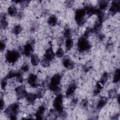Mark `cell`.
<instances>
[{
	"label": "cell",
	"instance_id": "obj_1",
	"mask_svg": "<svg viewBox=\"0 0 120 120\" xmlns=\"http://www.w3.org/2000/svg\"><path fill=\"white\" fill-rule=\"evenodd\" d=\"M62 78L60 73H56L52 75L50 79L48 90H50L53 94L57 95L60 93L61 88L60 86Z\"/></svg>",
	"mask_w": 120,
	"mask_h": 120
},
{
	"label": "cell",
	"instance_id": "obj_2",
	"mask_svg": "<svg viewBox=\"0 0 120 120\" xmlns=\"http://www.w3.org/2000/svg\"><path fill=\"white\" fill-rule=\"evenodd\" d=\"M20 109V105L18 103H14L9 105L4 111L5 115L10 119H17V116Z\"/></svg>",
	"mask_w": 120,
	"mask_h": 120
},
{
	"label": "cell",
	"instance_id": "obj_3",
	"mask_svg": "<svg viewBox=\"0 0 120 120\" xmlns=\"http://www.w3.org/2000/svg\"><path fill=\"white\" fill-rule=\"evenodd\" d=\"M87 16L84 8H81L76 9L75 12V20L76 24L79 26H83L87 21Z\"/></svg>",
	"mask_w": 120,
	"mask_h": 120
},
{
	"label": "cell",
	"instance_id": "obj_4",
	"mask_svg": "<svg viewBox=\"0 0 120 120\" xmlns=\"http://www.w3.org/2000/svg\"><path fill=\"white\" fill-rule=\"evenodd\" d=\"M21 57L20 52L15 49L8 50L5 53V59L9 64H15L19 60Z\"/></svg>",
	"mask_w": 120,
	"mask_h": 120
},
{
	"label": "cell",
	"instance_id": "obj_5",
	"mask_svg": "<svg viewBox=\"0 0 120 120\" xmlns=\"http://www.w3.org/2000/svg\"><path fill=\"white\" fill-rule=\"evenodd\" d=\"M77 48L80 52H85L89 51L91 47L90 42L83 36L80 37L77 42Z\"/></svg>",
	"mask_w": 120,
	"mask_h": 120
},
{
	"label": "cell",
	"instance_id": "obj_6",
	"mask_svg": "<svg viewBox=\"0 0 120 120\" xmlns=\"http://www.w3.org/2000/svg\"><path fill=\"white\" fill-rule=\"evenodd\" d=\"M52 105L53 108L59 114L64 111L63 96L61 93L56 95V97L53 101Z\"/></svg>",
	"mask_w": 120,
	"mask_h": 120
},
{
	"label": "cell",
	"instance_id": "obj_7",
	"mask_svg": "<svg viewBox=\"0 0 120 120\" xmlns=\"http://www.w3.org/2000/svg\"><path fill=\"white\" fill-rule=\"evenodd\" d=\"M35 44V39L31 38L29 42L26 43L21 49L22 52L25 57L31 56L34 52V44Z\"/></svg>",
	"mask_w": 120,
	"mask_h": 120
},
{
	"label": "cell",
	"instance_id": "obj_8",
	"mask_svg": "<svg viewBox=\"0 0 120 120\" xmlns=\"http://www.w3.org/2000/svg\"><path fill=\"white\" fill-rule=\"evenodd\" d=\"M27 82L29 85L33 88H37L39 85V81L38 76L34 74H30L27 78Z\"/></svg>",
	"mask_w": 120,
	"mask_h": 120
},
{
	"label": "cell",
	"instance_id": "obj_9",
	"mask_svg": "<svg viewBox=\"0 0 120 120\" xmlns=\"http://www.w3.org/2000/svg\"><path fill=\"white\" fill-rule=\"evenodd\" d=\"M120 10V1L113 0L109 9V14L112 16L117 14Z\"/></svg>",
	"mask_w": 120,
	"mask_h": 120
},
{
	"label": "cell",
	"instance_id": "obj_10",
	"mask_svg": "<svg viewBox=\"0 0 120 120\" xmlns=\"http://www.w3.org/2000/svg\"><path fill=\"white\" fill-rule=\"evenodd\" d=\"M15 92L17 98L22 99L26 97L27 94L26 87L24 85H21L15 88Z\"/></svg>",
	"mask_w": 120,
	"mask_h": 120
},
{
	"label": "cell",
	"instance_id": "obj_11",
	"mask_svg": "<svg viewBox=\"0 0 120 120\" xmlns=\"http://www.w3.org/2000/svg\"><path fill=\"white\" fill-rule=\"evenodd\" d=\"M76 87L77 85L75 82H70V83L68 85L66 90L65 95L66 97L69 98L72 96L76 89Z\"/></svg>",
	"mask_w": 120,
	"mask_h": 120
},
{
	"label": "cell",
	"instance_id": "obj_12",
	"mask_svg": "<svg viewBox=\"0 0 120 120\" xmlns=\"http://www.w3.org/2000/svg\"><path fill=\"white\" fill-rule=\"evenodd\" d=\"M55 56V54L52 50V45H50L47 49L45 50L44 58L51 62L54 60Z\"/></svg>",
	"mask_w": 120,
	"mask_h": 120
},
{
	"label": "cell",
	"instance_id": "obj_13",
	"mask_svg": "<svg viewBox=\"0 0 120 120\" xmlns=\"http://www.w3.org/2000/svg\"><path fill=\"white\" fill-rule=\"evenodd\" d=\"M46 110V107L45 105H39L37 110H36L35 116L37 119H43L44 113H45Z\"/></svg>",
	"mask_w": 120,
	"mask_h": 120
},
{
	"label": "cell",
	"instance_id": "obj_14",
	"mask_svg": "<svg viewBox=\"0 0 120 120\" xmlns=\"http://www.w3.org/2000/svg\"><path fill=\"white\" fill-rule=\"evenodd\" d=\"M62 63L63 66L68 69H72L75 66L74 61L68 57H65L62 60Z\"/></svg>",
	"mask_w": 120,
	"mask_h": 120
},
{
	"label": "cell",
	"instance_id": "obj_15",
	"mask_svg": "<svg viewBox=\"0 0 120 120\" xmlns=\"http://www.w3.org/2000/svg\"><path fill=\"white\" fill-rule=\"evenodd\" d=\"M1 30H6L8 26V22L7 20V14L4 12L0 13V22Z\"/></svg>",
	"mask_w": 120,
	"mask_h": 120
},
{
	"label": "cell",
	"instance_id": "obj_16",
	"mask_svg": "<svg viewBox=\"0 0 120 120\" xmlns=\"http://www.w3.org/2000/svg\"><path fill=\"white\" fill-rule=\"evenodd\" d=\"M25 98L27 103L30 105H34L36 103V99H37L35 93H33L32 92L27 93Z\"/></svg>",
	"mask_w": 120,
	"mask_h": 120
},
{
	"label": "cell",
	"instance_id": "obj_17",
	"mask_svg": "<svg viewBox=\"0 0 120 120\" xmlns=\"http://www.w3.org/2000/svg\"><path fill=\"white\" fill-rule=\"evenodd\" d=\"M107 98L105 96L101 97L98 100L97 103V109L98 110H100L102 109L107 103Z\"/></svg>",
	"mask_w": 120,
	"mask_h": 120
},
{
	"label": "cell",
	"instance_id": "obj_18",
	"mask_svg": "<svg viewBox=\"0 0 120 120\" xmlns=\"http://www.w3.org/2000/svg\"><path fill=\"white\" fill-rule=\"evenodd\" d=\"M102 23L103 22H101L98 20H96V21L94 22L93 27L92 28L93 32L96 34L99 33L102 28Z\"/></svg>",
	"mask_w": 120,
	"mask_h": 120
},
{
	"label": "cell",
	"instance_id": "obj_19",
	"mask_svg": "<svg viewBox=\"0 0 120 120\" xmlns=\"http://www.w3.org/2000/svg\"><path fill=\"white\" fill-rule=\"evenodd\" d=\"M7 12L8 14L11 17H15L17 16L18 14L17 9L16 6L14 5H11L8 7Z\"/></svg>",
	"mask_w": 120,
	"mask_h": 120
},
{
	"label": "cell",
	"instance_id": "obj_20",
	"mask_svg": "<svg viewBox=\"0 0 120 120\" xmlns=\"http://www.w3.org/2000/svg\"><path fill=\"white\" fill-rule=\"evenodd\" d=\"M47 22L50 26H54L56 25L58 22V18L55 15H51L48 18Z\"/></svg>",
	"mask_w": 120,
	"mask_h": 120
},
{
	"label": "cell",
	"instance_id": "obj_21",
	"mask_svg": "<svg viewBox=\"0 0 120 120\" xmlns=\"http://www.w3.org/2000/svg\"><path fill=\"white\" fill-rule=\"evenodd\" d=\"M23 28L22 26L19 24H15L12 29V32L15 36H17L21 34Z\"/></svg>",
	"mask_w": 120,
	"mask_h": 120
},
{
	"label": "cell",
	"instance_id": "obj_22",
	"mask_svg": "<svg viewBox=\"0 0 120 120\" xmlns=\"http://www.w3.org/2000/svg\"><path fill=\"white\" fill-rule=\"evenodd\" d=\"M103 88V85H102L99 82H97L95 85L93 90V94L94 96H97L100 93L101 90Z\"/></svg>",
	"mask_w": 120,
	"mask_h": 120
},
{
	"label": "cell",
	"instance_id": "obj_23",
	"mask_svg": "<svg viewBox=\"0 0 120 120\" xmlns=\"http://www.w3.org/2000/svg\"><path fill=\"white\" fill-rule=\"evenodd\" d=\"M30 62L33 66H37L40 62V59L38 56L36 54H33L30 56Z\"/></svg>",
	"mask_w": 120,
	"mask_h": 120
},
{
	"label": "cell",
	"instance_id": "obj_24",
	"mask_svg": "<svg viewBox=\"0 0 120 120\" xmlns=\"http://www.w3.org/2000/svg\"><path fill=\"white\" fill-rule=\"evenodd\" d=\"M109 1L108 0H102L98 1V8L101 10H104L106 9L109 5Z\"/></svg>",
	"mask_w": 120,
	"mask_h": 120
},
{
	"label": "cell",
	"instance_id": "obj_25",
	"mask_svg": "<svg viewBox=\"0 0 120 120\" xmlns=\"http://www.w3.org/2000/svg\"><path fill=\"white\" fill-rule=\"evenodd\" d=\"M74 45V40L72 38H67L65 41V48L67 51H70Z\"/></svg>",
	"mask_w": 120,
	"mask_h": 120
},
{
	"label": "cell",
	"instance_id": "obj_26",
	"mask_svg": "<svg viewBox=\"0 0 120 120\" xmlns=\"http://www.w3.org/2000/svg\"><path fill=\"white\" fill-rule=\"evenodd\" d=\"M109 77V74L107 72H105L101 75L99 82L102 85H104L108 81Z\"/></svg>",
	"mask_w": 120,
	"mask_h": 120
},
{
	"label": "cell",
	"instance_id": "obj_27",
	"mask_svg": "<svg viewBox=\"0 0 120 120\" xmlns=\"http://www.w3.org/2000/svg\"><path fill=\"white\" fill-rule=\"evenodd\" d=\"M120 80V70L119 68H117L113 74V82L114 83L119 82Z\"/></svg>",
	"mask_w": 120,
	"mask_h": 120
},
{
	"label": "cell",
	"instance_id": "obj_28",
	"mask_svg": "<svg viewBox=\"0 0 120 120\" xmlns=\"http://www.w3.org/2000/svg\"><path fill=\"white\" fill-rule=\"evenodd\" d=\"M17 72V71L12 70V69L10 70L8 72V73L6 74V76L4 77L6 79H7L8 80L9 79H11L14 77H15Z\"/></svg>",
	"mask_w": 120,
	"mask_h": 120
},
{
	"label": "cell",
	"instance_id": "obj_29",
	"mask_svg": "<svg viewBox=\"0 0 120 120\" xmlns=\"http://www.w3.org/2000/svg\"><path fill=\"white\" fill-rule=\"evenodd\" d=\"M118 95V93L116 89L112 88L108 90V96L110 98H116Z\"/></svg>",
	"mask_w": 120,
	"mask_h": 120
},
{
	"label": "cell",
	"instance_id": "obj_30",
	"mask_svg": "<svg viewBox=\"0 0 120 120\" xmlns=\"http://www.w3.org/2000/svg\"><path fill=\"white\" fill-rule=\"evenodd\" d=\"M45 90L43 88L38 89L35 93L37 98L38 99H39L43 98L45 94Z\"/></svg>",
	"mask_w": 120,
	"mask_h": 120
},
{
	"label": "cell",
	"instance_id": "obj_31",
	"mask_svg": "<svg viewBox=\"0 0 120 120\" xmlns=\"http://www.w3.org/2000/svg\"><path fill=\"white\" fill-rule=\"evenodd\" d=\"M63 34V37H64L66 39L71 38L72 35V31L70 28H66L64 29Z\"/></svg>",
	"mask_w": 120,
	"mask_h": 120
},
{
	"label": "cell",
	"instance_id": "obj_32",
	"mask_svg": "<svg viewBox=\"0 0 120 120\" xmlns=\"http://www.w3.org/2000/svg\"><path fill=\"white\" fill-rule=\"evenodd\" d=\"M15 80L19 83H22L23 82L24 79L21 71H17L16 75L15 76Z\"/></svg>",
	"mask_w": 120,
	"mask_h": 120
},
{
	"label": "cell",
	"instance_id": "obj_33",
	"mask_svg": "<svg viewBox=\"0 0 120 120\" xmlns=\"http://www.w3.org/2000/svg\"><path fill=\"white\" fill-rule=\"evenodd\" d=\"M93 33V32L92 28H91L90 27H87L86 28V29L85 30L82 36H83L86 38H88V37H89L90 36V35Z\"/></svg>",
	"mask_w": 120,
	"mask_h": 120
},
{
	"label": "cell",
	"instance_id": "obj_34",
	"mask_svg": "<svg viewBox=\"0 0 120 120\" xmlns=\"http://www.w3.org/2000/svg\"><path fill=\"white\" fill-rule=\"evenodd\" d=\"M55 54V56L57 58H60L63 57V56L64 55V51L61 47H60L57 49Z\"/></svg>",
	"mask_w": 120,
	"mask_h": 120
},
{
	"label": "cell",
	"instance_id": "obj_35",
	"mask_svg": "<svg viewBox=\"0 0 120 120\" xmlns=\"http://www.w3.org/2000/svg\"><path fill=\"white\" fill-rule=\"evenodd\" d=\"M30 1L29 0H20L19 4L21 8L23 9L27 8L30 4Z\"/></svg>",
	"mask_w": 120,
	"mask_h": 120
},
{
	"label": "cell",
	"instance_id": "obj_36",
	"mask_svg": "<svg viewBox=\"0 0 120 120\" xmlns=\"http://www.w3.org/2000/svg\"><path fill=\"white\" fill-rule=\"evenodd\" d=\"M29 66L26 62L23 63V64H22L21 66V71L22 72H27L29 71Z\"/></svg>",
	"mask_w": 120,
	"mask_h": 120
},
{
	"label": "cell",
	"instance_id": "obj_37",
	"mask_svg": "<svg viewBox=\"0 0 120 120\" xmlns=\"http://www.w3.org/2000/svg\"><path fill=\"white\" fill-rule=\"evenodd\" d=\"M39 28V23L38 22H34L30 26V30L33 32L36 31Z\"/></svg>",
	"mask_w": 120,
	"mask_h": 120
},
{
	"label": "cell",
	"instance_id": "obj_38",
	"mask_svg": "<svg viewBox=\"0 0 120 120\" xmlns=\"http://www.w3.org/2000/svg\"><path fill=\"white\" fill-rule=\"evenodd\" d=\"M50 63H51V61H49L48 60L45 59L44 58H43L41 61V65L44 68L48 67L50 66Z\"/></svg>",
	"mask_w": 120,
	"mask_h": 120
},
{
	"label": "cell",
	"instance_id": "obj_39",
	"mask_svg": "<svg viewBox=\"0 0 120 120\" xmlns=\"http://www.w3.org/2000/svg\"><path fill=\"white\" fill-rule=\"evenodd\" d=\"M92 67V63L90 62H88L87 63H86L83 66V70L84 72H87L90 70Z\"/></svg>",
	"mask_w": 120,
	"mask_h": 120
},
{
	"label": "cell",
	"instance_id": "obj_40",
	"mask_svg": "<svg viewBox=\"0 0 120 120\" xmlns=\"http://www.w3.org/2000/svg\"><path fill=\"white\" fill-rule=\"evenodd\" d=\"M6 47V41L5 39H1L0 42V52H3Z\"/></svg>",
	"mask_w": 120,
	"mask_h": 120
},
{
	"label": "cell",
	"instance_id": "obj_41",
	"mask_svg": "<svg viewBox=\"0 0 120 120\" xmlns=\"http://www.w3.org/2000/svg\"><path fill=\"white\" fill-rule=\"evenodd\" d=\"M8 84V80L5 77L2 78L1 79V88L2 90H4L6 88Z\"/></svg>",
	"mask_w": 120,
	"mask_h": 120
},
{
	"label": "cell",
	"instance_id": "obj_42",
	"mask_svg": "<svg viewBox=\"0 0 120 120\" xmlns=\"http://www.w3.org/2000/svg\"><path fill=\"white\" fill-rule=\"evenodd\" d=\"M81 106L84 109H87L88 106V102L86 99H83L81 102Z\"/></svg>",
	"mask_w": 120,
	"mask_h": 120
},
{
	"label": "cell",
	"instance_id": "obj_43",
	"mask_svg": "<svg viewBox=\"0 0 120 120\" xmlns=\"http://www.w3.org/2000/svg\"><path fill=\"white\" fill-rule=\"evenodd\" d=\"M97 34V38L99 41H103L105 38V35L102 33H98Z\"/></svg>",
	"mask_w": 120,
	"mask_h": 120
},
{
	"label": "cell",
	"instance_id": "obj_44",
	"mask_svg": "<svg viewBox=\"0 0 120 120\" xmlns=\"http://www.w3.org/2000/svg\"><path fill=\"white\" fill-rule=\"evenodd\" d=\"M74 0H68L66 2V5L68 8H71L74 5Z\"/></svg>",
	"mask_w": 120,
	"mask_h": 120
},
{
	"label": "cell",
	"instance_id": "obj_45",
	"mask_svg": "<svg viewBox=\"0 0 120 120\" xmlns=\"http://www.w3.org/2000/svg\"><path fill=\"white\" fill-rule=\"evenodd\" d=\"M64 43V38L63 37H59L57 39V45L59 46H61Z\"/></svg>",
	"mask_w": 120,
	"mask_h": 120
},
{
	"label": "cell",
	"instance_id": "obj_46",
	"mask_svg": "<svg viewBox=\"0 0 120 120\" xmlns=\"http://www.w3.org/2000/svg\"><path fill=\"white\" fill-rule=\"evenodd\" d=\"M5 101L4 100V99L2 98V97H1L0 98V110L1 111L3 110L5 107Z\"/></svg>",
	"mask_w": 120,
	"mask_h": 120
},
{
	"label": "cell",
	"instance_id": "obj_47",
	"mask_svg": "<svg viewBox=\"0 0 120 120\" xmlns=\"http://www.w3.org/2000/svg\"><path fill=\"white\" fill-rule=\"evenodd\" d=\"M78 101V99L77 98V97H74V98L72 99V101H71V105H75L77 104Z\"/></svg>",
	"mask_w": 120,
	"mask_h": 120
},
{
	"label": "cell",
	"instance_id": "obj_48",
	"mask_svg": "<svg viewBox=\"0 0 120 120\" xmlns=\"http://www.w3.org/2000/svg\"><path fill=\"white\" fill-rule=\"evenodd\" d=\"M17 19H18L19 20L22 19L23 17V13L22 12H19V13H18V14L17 15Z\"/></svg>",
	"mask_w": 120,
	"mask_h": 120
},
{
	"label": "cell",
	"instance_id": "obj_49",
	"mask_svg": "<svg viewBox=\"0 0 120 120\" xmlns=\"http://www.w3.org/2000/svg\"><path fill=\"white\" fill-rule=\"evenodd\" d=\"M106 48H107V49L108 50V51H110V50H112L113 48V46H112V44H110V43L108 44L107 45Z\"/></svg>",
	"mask_w": 120,
	"mask_h": 120
},
{
	"label": "cell",
	"instance_id": "obj_50",
	"mask_svg": "<svg viewBox=\"0 0 120 120\" xmlns=\"http://www.w3.org/2000/svg\"><path fill=\"white\" fill-rule=\"evenodd\" d=\"M48 10H47L46 9H44V10L42 11V14L43 15H44V16H45V15H47L48 14Z\"/></svg>",
	"mask_w": 120,
	"mask_h": 120
}]
</instances>
